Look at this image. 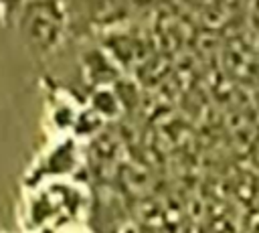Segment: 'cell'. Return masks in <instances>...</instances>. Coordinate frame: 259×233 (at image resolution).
Here are the masks:
<instances>
[{"mask_svg":"<svg viewBox=\"0 0 259 233\" xmlns=\"http://www.w3.org/2000/svg\"><path fill=\"white\" fill-rule=\"evenodd\" d=\"M85 195L73 184L55 182L42 190H32L24 205V227L30 233L65 231L83 211Z\"/></svg>","mask_w":259,"mask_h":233,"instance_id":"6da1fadb","label":"cell"},{"mask_svg":"<svg viewBox=\"0 0 259 233\" xmlns=\"http://www.w3.org/2000/svg\"><path fill=\"white\" fill-rule=\"evenodd\" d=\"M61 233H85V231H79V229H75V227H69V229L61 231Z\"/></svg>","mask_w":259,"mask_h":233,"instance_id":"7a4b0ae2","label":"cell"}]
</instances>
